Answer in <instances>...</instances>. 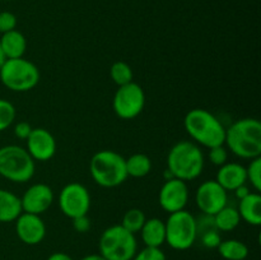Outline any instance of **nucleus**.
<instances>
[{"label": "nucleus", "instance_id": "36", "mask_svg": "<svg viewBox=\"0 0 261 260\" xmlns=\"http://www.w3.org/2000/svg\"><path fill=\"white\" fill-rule=\"evenodd\" d=\"M81 260H106V259H105L103 256H101L99 254H89L82 257Z\"/></svg>", "mask_w": 261, "mask_h": 260}, {"label": "nucleus", "instance_id": "4", "mask_svg": "<svg viewBox=\"0 0 261 260\" xmlns=\"http://www.w3.org/2000/svg\"><path fill=\"white\" fill-rule=\"evenodd\" d=\"M89 172L94 183L101 188H116L127 178L125 158L111 149L94 153L89 162Z\"/></svg>", "mask_w": 261, "mask_h": 260}, {"label": "nucleus", "instance_id": "3", "mask_svg": "<svg viewBox=\"0 0 261 260\" xmlns=\"http://www.w3.org/2000/svg\"><path fill=\"white\" fill-rule=\"evenodd\" d=\"M204 154L200 147L190 140L176 143L167 154V170L171 175L180 180H195L204 168Z\"/></svg>", "mask_w": 261, "mask_h": 260}, {"label": "nucleus", "instance_id": "12", "mask_svg": "<svg viewBox=\"0 0 261 260\" xmlns=\"http://www.w3.org/2000/svg\"><path fill=\"white\" fill-rule=\"evenodd\" d=\"M158 201L161 208L168 214L185 209L189 201L188 184L176 177L165 180L158 194Z\"/></svg>", "mask_w": 261, "mask_h": 260}, {"label": "nucleus", "instance_id": "7", "mask_svg": "<svg viewBox=\"0 0 261 260\" xmlns=\"http://www.w3.org/2000/svg\"><path fill=\"white\" fill-rule=\"evenodd\" d=\"M40 70L24 58L7 59L0 68V81L13 92H28L40 82Z\"/></svg>", "mask_w": 261, "mask_h": 260}, {"label": "nucleus", "instance_id": "1", "mask_svg": "<svg viewBox=\"0 0 261 260\" xmlns=\"http://www.w3.org/2000/svg\"><path fill=\"white\" fill-rule=\"evenodd\" d=\"M224 144L234 155L244 160L261 155V122L252 117H244L226 129Z\"/></svg>", "mask_w": 261, "mask_h": 260}, {"label": "nucleus", "instance_id": "33", "mask_svg": "<svg viewBox=\"0 0 261 260\" xmlns=\"http://www.w3.org/2000/svg\"><path fill=\"white\" fill-rule=\"evenodd\" d=\"M33 127L27 121H19L14 126V135L22 140H27Z\"/></svg>", "mask_w": 261, "mask_h": 260}, {"label": "nucleus", "instance_id": "20", "mask_svg": "<svg viewBox=\"0 0 261 260\" xmlns=\"http://www.w3.org/2000/svg\"><path fill=\"white\" fill-rule=\"evenodd\" d=\"M239 213L242 221L251 226L261 224V196L259 193H250L240 200Z\"/></svg>", "mask_w": 261, "mask_h": 260}, {"label": "nucleus", "instance_id": "30", "mask_svg": "<svg viewBox=\"0 0 261 260\" xmlns=\"http://www.w3.org/2000/svg\"><path fill=\"white\" fill-rule=\"evenodd\" d=\"M198 239H200L201 244L208 247V249H217L222 241L218 229H212V231L205 232V233L200 235Z\"/></svg>", "mask_w": 261, "mask_h": 260}, {"label": "nucleus", "instance_id": "32", "mask_svg": "<svg viewBox=\"0 0 261 260\" xmlns=\"http://www.w3.org/2000/svg\"><path fill=\"white\" fill-rule=\"evenodd\" d=\"M73 222V228L74 231L79 232V233H86L91 229V221H89L88 216H81L76 217V218L71 219Z\"/></svg>", "mask_w": 261, "mask_h": 260}, {"label": "nucleus", "instance_id": "21", "mask_svg": "<svg viewBox=\"0 0 261 260\" xmlns=\"http://www.w3.org/2000/svg\"><path fill=\"white\" fill-rule=\"evenodd\" d=\"M125 165H126L127 177L142 178L145 177L152 170V161L149 155L144 153H135L129 158H125Z\"/></svg>", "mask_w": 261, "mask_h": 260}, {"label": "nucleus", "instance_id": "9", "mask_svg": "<svg viewBox=\"0 0 261 260\" xmlns=\"http://www.w3.org/2000/svg\"><path fill=\"white\" fill-rule=\"evenodd\" d=\"M145 106L144 89L135 82L120 86L112 99L114 112L122 120H133L142 114Z\"/></svg>", "mask_w": 261, "mask_h": 260}, {"label": "nucleus", "instance_id": "6", "mask_svg": "<svg viewBox=\"0 0 261 260\" xmlns=\"http://www.w3.org/2000/svg\"><path fill=\"white\" fill-rule=\"evenodd\" d=\"M99 255L106 260H132L138 251L137 237L121 224L110 226L98 241Z\"/></svg>", "mask_w": 261, "mask_h": 260}, {"label": "nucleus", "instance_id": "5", "mask_svg": "<svg viewBox=\"0 0 261 260\" xmlns=\"http://www.w3.org/2000/svg\"><path fill=\"white\" fill-rule=\"evenodd\" d=\"M36 161L20 145H4L0 148V176L15 184H24L33 177Z\"/></svg>", "mask_w": 261, "mask_h": 260}, {"label": "nucleus", "instance_id": "35", "mask_svg": "<svg viewBox=\"0 0 261 260\" xmlns=\"http://www.w3.org/2000/svg\"><path fill=\"white\" fill-rule=\"evenodd\" d=\"M47 260H74L70 255L65 254V252H54L50 256L47 257Z\"/></svg>", "mask_w": 261, "mask_h": 260}, {"label": "nucleus", "instance_id": "23", "mask_svg": "<svg viewBox=\"0 0 261 260\" xmlns=\"http://www.w3.org/2000/svg\"><path fill=\"white\" fill-rule=\"evenodd\" d=\"M218 249L219 255L226 260H245L249 255V247L240 240H224L221 241Z\"/></svg>", "mask_w": 261, "mask_h": 260}, {"label": "nucleus", "instance_id": "22", "mask_svg": "<svg viewBox=\"0 0 261 260\" xmlns=\"http://www.w3.org/2000/svg\"><path fill=\"white\" fill-rule=\"evenodd\" d=\"M214 226L219 232H231L236 228L241 222L239 211L233 206H223L213 216Z\"/></svg>", "mask_w": 261, "mask_h": 260}, {"label": "nucleus", "instance_id": "38", "mask_svg": "<svg viewBox=\"0 0 261 260\" xmlns=\"http://www.w3.org/2000/svg\"><path fill=\"white\" fill-rule=\"evenodd\" d=\"M4 2H9V0H4Z\"/></svg>", "mask_w": 261, "mask_h": 260}, {"label": "nucleus", "instance_id": "31", "mask_svg": "<svg viewBox=\"0 0 261 260\" xmlns=\"http://www.w3.org/2000/svg\"><path fill=\"white\" fill-rule=\"evenodd\" d=\"M17 17L12 12H0V33H7L15 30Z\"/></svg>", "mask_w": 261, "mask_h": 260}, {"label": "nucleus", "instance_id": "2", "mask_svg": "<svg viewBox=\"0 0 261 260\" xmlns=\"http://www.w3.org/2000/svg\"><path fill=\"white\" fill-rule=\"evenodd\" d=\"M184 126L195 144L208 149L224 144L226 127L208 110H190L184 119Z\"/></svg>", "mask_w": 261, "mask_h": 260}, {"label": "nucleus", "instance_id": "10", "mask_svg": "<svg viewBox=\"0 0 261 260\" xmlns=\"http://www.w3.org/2000/svg\"><path fill=\"white\" fill-rule=\"evenodd\" d=\"M59 206L64 216L70 219L86 216L91 208V194L82 184L70 183L59 194Z\"/></svg>", "mask_w": 261, "mask_h": 260}, {"label": "nucleus", "instance_id": "28", "mask_svg": "<svg viewBox=\"0 0 261 260\" xmlns=\"http://www.w3.org/2000/svg\"><path fill=\"white\" fill-rule=\"evenodd\" d=\"M209 161L213 163L214 166H223L228 161V149L223 145H217V147L209 148Z\"/></svg>", "mask_w": 261, "mask_h": 260}, {"label": "nucleus", "instance_id": "25", "mask_svg": "<svg viewBox=\"0 0 261 260\" xmlns=\"http://www.w3.org/2000/svg\"><path fill=\"white\" fill-rule=\"evenodd\" d=\"M145 217L144 212L139 208H132L129 211L125 212L124 217H122L121 226L124 227L125 229H127L132 233H138V232L142 229L143 224H144Z\"/></svg>", "mask_w": 261, "mask_h": 260}, {"label": "nucleus", "instance_id": "14", "mask_svg": "<svg viewBox=\"0 0 261 260\" xmlns=\"http://www.w3.org/2000/svg\"><path fill=\"white\" fill-rule=\"evenodd\" d=\"M27 152L31 157L38 162L50 161L56 153L55 137L43 127H33L30 137L27 138Z\"/></svg>", "mask_w": 261, "mask_h": 260}, {"label": "nucleus", "instance_id": "16", "mask_svg": "<svg viewBox=\"0 0 261 260\" xmlns=\"http://www.w3.org/2000/svg\"><path fill=\"white\" fill-rule=\"evenodd\" d=\"M216 181L228 193V191H234L241 185H245L247 181L246 167L241 163L236 162H227L221 166L217 172Z\"/></svg>", "mask_w": 261, "mask_h": 260}, {"label": "nucleus", "instance_id": "26", "mask_svg": "<svg viewBox=\"0 0 261 260\" xmlns=\"http://www.w3.org/2000/svg\"><path fill=\"white\" fill-rule=\"evenodd\" d=\"M17 116V110L12 102L0 98V132L7 130L14 122Z\"/></svg>", "mask_w": 261, "mask_h": 260}, {"label": "nucleus", "instance_id": "13", "mask_svg": "<svg viewBox=\"0 0 261 260\" xmlns=\"http://www.w3.org/2000/svg\"><path fill=\"white\" fill-rule=\"evenodd\" d=\"M54 191L47 184H33L20 198L22 211L25 213L41 216L50 209L54 203Z\"/></svg>", "mask_w": 261, "mask_h": 260}, {"label": "nucleus", "instance_id": "17", "mask_svg": "<svg viewBox=\"0 0 261 260\" xmlns=\"http://www.w3.org/2000/svg\"><path fill=\"white\" fill-rule=\"evenodd\" d=\"M139 233L142 241L147 247H161L166 242L165 222L155 217L149 219L147 218Z\"/></svg>", "mask_w": 261, "mask_h": 260}, {"label": "nucleus", "instance_id": "27", "mask_svg": "<svg viewBox=\"0 0 261 260\" xmlns=\"http://www.w3.org/2000/svg\"><path fill=\"white\" fill-rule=\"evenodd\" d=\"M247 181L251 183V186L256 193L261 190V157L250 160L249 166L246 167Z\"/></svg>", "mask_w": 261, "mask_h": 260}, {"label": "nucleus", "instance_id": "8", "mask_svg": "<svg viewBox=\"0 0 261 260\" xmlns=\"http://www.w3.org/2000/svg\"><path fill=\"white\" fill-rule=\"evenodd\" d=\"M165 226L166 242L175 250L190 249L198 239L195 217L185 209L171 213Z\"/></svg>", "mask_w": 261, "mask_h": 260}, {"label": "nucleus", "instance_id": "37", "mask_svg": "<svg viewBox=\"0 0 261 260\" xmlns=\"http://www.w3.org/2000/svg\"><path fill=\"white\" fill-rule=\"evenodd\" d=\"M5 60H7V58H5L4 53H3V50H2V46H0V68H2L3 64L5 63Z\"/></svg>", "mask_w": 261, "mask_h": 260}, {"label": "nucleus", "instance_id": "24", "mask_svg": "<svg viewBox=\"0 0 261 260\" xmlns=\"http://www.w3.org/2000/svg\"><path fill=\"white\" fill-rule=\"evenodd\" d=\"M110 75H111L112 82L117 87L130 83L134 78L132 66L125 63V61H115L111 65V69H110Z\"/></svg>", "mask_w": 261, "mask_h": 260}, {"label": "nucleus", "instance_id": "18", "mask_svg": "<svg viewBox=\"0 0 261 260\" xmlns=\"http://www.w3.org/2000/svg\"><path fill=\"white\" fill-rule=\"evenodd\" d=\"M0 46L7 59L23 58L27 50V40L24 35L17 30L3 33L0 38Z\"/></svg>", "mask_w": 261, "mask_h": 260}, {"label": "nucleus", "instance_id": "29", "mask_svg": "<svg viewBox=\"0 0 261 260\" xmlns=\"http://www.w3.org/2000/svg\"><path fill=\"white\" fill-rule=\"evenodd\" d=\"M132 260H166V255L160 247H147L134 255Z\"/></svg>", "mask_w": 261, "mask_h": 260}, {"label": "nucleus", "instance_id": "15", "mask_svg": "<svg viewBox=\"0 0 261 260\" xmlns=\"http://www.w3.org/2000/svg\"><path fill=\"white\" fill-rule=\"evenodd\" d=\"M15 233L25 245H38L46 236V224L40 216L22 212L15 219Z\"/></svg>", "mask_w": 261, "mask_h": 260}, {"label": "nucleus", "instance_id": "34", "mask_svg": "<svg viewBox=\"0 0 261 260\" xmlns=\"http://www.w3.org/2000/svg\"><path fill=\"white\" fill-rule=\"evenodd\" d=\"M250 193H251V191L249 190V188H247L246 184H245V185H241L240 188H237L236 190H234V194H236V196L240 199V200H241V199H244L245 196L249 195Z\"/></svg>", "mask_w": 261, "mask_h": 260}, {"label": "nucleus", "instance_id": "11", "mask_svg": "<svg viewBox=\"0 0 261 260\" xmlns=\"http://www.w3.org/2000/svg\"><path fill=\"white\" fill-rule=\"evenodd\" d=\"M227 191L216 180H206L200 184L195 193V203L203 214L214 216L227 205Z\"/></svg>", "mask_w": 261, "mask_h": 260}, {"label": "nucleus", "instance_id": "19", "mask_svg": "<svg viewBox=\"0 0 261 260\" xmlns=\"http://www.w3.org/2000/svg\"><path fill=\"white\" fill-rule=\"evenodd\" d=\"M19 196L5 189H0V223L14 222L22 214Z\"/></svg>", "mask_w": 261, "mask_h": 260}]
</instances>
